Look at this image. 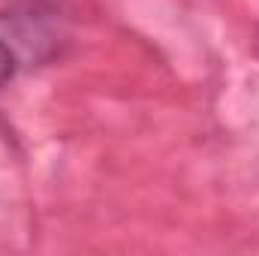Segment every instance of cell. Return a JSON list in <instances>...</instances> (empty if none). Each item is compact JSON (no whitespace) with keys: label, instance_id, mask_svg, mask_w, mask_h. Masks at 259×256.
<instances>
[{"label":"cell","instance_id":"1","mask_svg":"<svg viewBox=\"0 0 259 256\" xmlns=\"http://www.w3.org/2000/svg\"><path fill=\"white\" fill-rule=\"evenodd\" d=\"M12 75H15V55L0 42V88H3Z\"/></svg>","mask_w":259,"mask_h":256}]
</instances>
